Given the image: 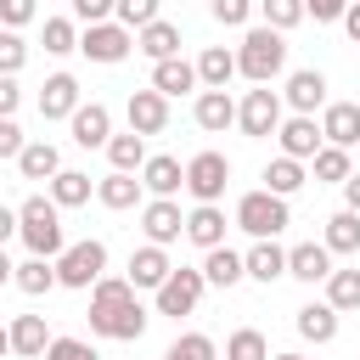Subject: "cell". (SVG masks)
Listing matches in <instances>:
<instances>
[{"label": "cell", "instance_id": "obj_47", "mask_svg": "<svg viewBox=\"0 0 360 360\" xmlns=\"http://www.w3.org/2000/svg\"><path fill=\"white\" fill-rule=\"evenodd\" d=\"M28 17H34V0H0V22H6V34L22 28Z\"/></svg>", "mask_w": 360, "mask_h": 360}, {"label": "cell", "instance_id": "obj_29", "mask_svg": "<svg viewBox=\"0 0 360 360\" xmlns=\"http://www.w3.org/2000/svg\"><path fill=\"white\" fill-rule=\"evenodd\" d=\"M202 281H208V287H236V281H242V253H236V248H208Z\"/></svg>", "mask_w": 360, "mask_h": 360}, {"label": "cell", "instance_id": "obj_45", "mask_svg": "<svg viewBox=\"0 0 360 360\" xmlns=\"http://www.w3.org/2000/svg\"><path fill=\"white\" fill-rule=\"evenodd\" d=\"M73 17H79L84 28H101V22H112V6H107V0H73Z\"/></svg>", "mask_w": 360, "mask_h": 360}, {"label": "cell", "instance_id": "obj_22", "mask_svg": "<svg viewBox=\"0 0 360 360\" xmlns=\"http://www.w3.org/2000/svg\"><path fill=\"white\" fill-rule=\"evenodd\" d=\"M146 90H158L163 101H169V96H186V90H197V68H191L186 56H169V62L152 68V84H146Z\"/></svg>", "mask_w": 360, "mask_h": 360}, {"label": "cell", "instance_id": "obj_15", "mask_svg": "<svg viewBox=\"0 0 360 360\" xmlns=\"http://www.w3.org/2000/svg\"><path fill=\"white\" fill-rule=\"evenodd\" d=\"M79 112V79L73 73H51L39 84V118H73Z\"/></svg>", "mask_w": 360, "mask_h": 360}, {"label": "cell", "instance_id": "obj_43", "mask_svg": "<svg viewBox=\"0 0 360 360\" xmlns=\"http://www.w3.org/2000/svg\"><path fill=\"white\" fill-rule=\"evenodd\" d=\"M28 62V45L22 34H0V79H17V68Z\"/></svg>", "mask_w": 360, "mask_h": 360}, {"label": "cell", "instance_id": "obj_32", "mask_svg": "<svg viewBox=\"0 0 360 360\" xmlns=\"http://www.w3.org/2000/svg\"><path fill=\"white\" fill-rule=\"evenodd\" d=\"M11 281H17L28 298H45V292L56 287V264H51V259H22V264L11 270Z\"/></svg>", "mask_w": 360, "mask_h": 360}, {"label": "cell", "instance_id": "obj_6", "mask_svg": "<svg viewBox=\"0 0 360 360\" xmlns=\"http://www.w3.org/2000/svg\"><path fill=\"white\" fill-rule=\"evenodd\" d=\"M225 180H231V158H225V152H197V158L186 163V191L197 197V208H219Z\"/></svg>", "mask_w": 360, "mask_h": 360}, {"label": "cell", "instance_id": "obj_9", "mask_svg": "<svg viewBox=\"0 0 360 360\" xmlns=\"http://www.w3.org/2000/svg\"><path fill=\"white\" fill-rule=\"evenodd\" d=\"M141 231H146V248H169V242H180V236H186V214H180V202L152 197V202L141 208Z\"/></svg>", "mask_w": 360, "mask_h": 360}, {"label": "cell", "instance_id": "obj_39", "mask_svg": "<svg viewBox=\"0 0 360 360\" xmlns=\"http://www.w3.org/2000/svg\"><path fill=\"white\" fill-rule=\"evenodd\" d=\"M163 360H214V338L208 332H186L163 349Z\"/></svg>", "mask_w": 360, "mask_h": 360}, {"label": "cell", "instance_id": "obj_40", "mask_svg": "<svg viewBox=\"0 0 360 360\" xmlns=\"http://www.w3.org/2000/svg\"><path fill=\"white\" fill-rule=\"evenodd\" d=\"M309 163H315V180H338V186H343V180L354 174V169H349V152H338V146H321Z\"/></svg>", "mask_w": 360, "mask_h": 360}, {"label": "cell", "instance_id": "obj_50", "mask_svg": "<svg viewBox=\"0 0 360 360\" xmlns=\"http://www.w3.org/2000/svg\"><path fill=\"white\" fill-rule=\"evenodd\" d=\"M17 101H22L17 79H0V118H11V112H17Z\"/></svg>", "mask_w": 360, "mask_h": 360}, {"label": "cell", "instance_id": "obj_24", "mask_svg": "<svg viewBox=\"0 0 360 360\" xmlns=\"http://www.w3.org/2000/svg\"><path fill=\"white\" fill-rule=\"evenodd\" d=\"M191 68H197V84H202V90H225V84H231V73H236V51L208 45V51H202Z\"/></svg>", "mask_w": 360, "mask_h": 360}, {"label": "cell", "instance_id": "obj_16", "mask_svg": "<svg viewBox=\"0 0 360 360\" xmlns=\"http://www.w3.org/2000/svg\"><path fill=\"white\" fill-rule=\"evenodd\" d=\"M180 186H186V169H180V158H169V152L146 158V169H141V191H152V197L174 202V191H180Z\"/></svg>", "mask_w": 360, "mask_h": 360}, {"label": "cell", "instance_id": "obj_4", "mask_svg": "<svg viewBox=\"0 0 360 360\" xmlns=\"http://www.w3.org/2000/svg\"><path fill=\"white\" fill-rule=\"evenodd\" d=\"M236 225H242L253 242H276V231H287L292 214H287L281 197H270V191H248V197L236 202Z\"/></svg>", "mask_w": 360, "mask_h": 360}, {"label": "cell", "instance_id": "obj_5", "mask_svg": "<svg viewBox=\"0 0 360 360\" xmlns=\"http://www.w3.org/2000/svg\"><path fill=\"white\" fill-rule=\"evenodd\" d=\"M107 276V242H73V248H62V259H56V287H96Z\"/></svg>", "mask_w": 360, "mask_h": 360}, {"label": "cell", "instance_id": "obj_26", "mask_svg": "<svg viewBox=\"0 0 360 360\" xmlns=\"http://www.w3.org/2000/svg\"><path fill=\"white\" fill-rule=\"evenodd\" d=\"M17 169H22V180H45V186H51V180L62 174V152H56L51 141H28L22 158H17Z\"/></svg>", "mask_w": 360, "mask_h": 360}, {"label": "cell", "instance_id": "obj_19", "mask_svg": "<svg viewBox=\"0 0 360 360\" xmlns=\"http://www.w3.org/2000/svg\"><path fill=\"white\" fill-rule=\"evenodd\" d=\"M6 338H11V354H22V360H45V349H51L45 315H17V321L6 326Z\"/></svg>", "mask_w": 360, "mask_h": 360}, {"label": "cell", "instance_id": "obj_30", "mask_svg": "<svg viewBox=\"0 0 360 360\" xmlns=\"http://www.w3.org/2000/svg\"><path fill=\"white\" fill-rule=\"evenodd\" d=\"M107 163H112V174L146 169V141H141V135H112V141H107Z\"/></svg>", "mask_w": 360, "mask_h": 360}, {"label": "cell", "instance_id": "obj_56", "mask_svg": "<svg viewBox=\"0 0 360 360\" xmlns=\"http://www.w3.org/2000/svg\"><path fill=\"white\" fill-rule=\"evenodd\" d=\"M270 360H304V354H292V349H287V354H270Z\"/></svg>", "mask_w": 360, "mask_h": 360}, {"label": "cell", "instance_id": "obj_35", "mask_svg": "<svg viewBox=\"0 0 360 360\" xmlns=\"http://www.w3.org/2000/svg\"><path fill=\"white\" fill-rule=\"evenodd\" d=\"M326 309H360V270H332L326 276Z\"/></svg>", "mask_w": 360, "mask_h": 360}, {"label": "cell", "instance_id": "obj_14", "mask_svg": "<svg viewBox=\"0 0 360 360\" xmlns=\"http://www.w3.org/2000/svg\"><path fill=\"white\" fill-rule=\"evenodd\" d=\"M276 141H281V158H292V163H304V158H315V152L326 146V141H321V124H315V118H281Z\"/></svg>", "mask_w": 360, "mask_h": 360}, {"label": "cell", "instance_id": "obj_54", "mask_svg": "<svg viewBox=\"0 0 360 360\" xmlns=\"http://www.w3.org/2000/svg\"><path fill=\"white\" fill-rule=\"evenodd\" d=\"M11 270H17V264H11V259H6V248H0V287L11 281Z\"/></svg>", "mask_w": 360, "mask_h": 360}, {"label": "cell", "instance_id": "obj_27", "mask_svg": "<svg viewBox=\"0 0 360 360\" xmlns=\"http://www.w3.org/2000/svg\"><path fill=\"white\" fill-rule=\"evenodd\" d=\"M186 236L208 253V248H225V214L219 208H191L186 214Z\"/></svg>", "mask_w": 360, "mask_h": 360}, {"label": "cell", "instance_id": "obj_18", "mask_svg": "<svg viewBox=\"0 0 360 360\" xmlns=\"http://www.w3.org/2000/svg\"><path fill=\"white\" fill-rule=\"evenodd\" d=\"M68 124H73V141H79V146H107V141H112V112H107L101 101H79V112H73Z\"/></svg>", "mask_w": 360, "mask_h": 360}, {"label": "cell", "instance_id": "obj_36", "mask_svg": "<svg viewBox=\"0 0 360 360\" xmlns=\"http://www.w3.org/2000/svg\"><path fill=\"white\" fill-rule=\"evenodd\" d=\"M298 186H304V163H292V158H276V163L264 169V191H270V197H281V202H287Z\"/></svg>", "mask_w": 360, "mask_h": 360}, {"label": "cell", "instance_id": "obj_42", "mask_svg": "<svg viewBox=\"0 0 360 360\" xmlns=\"http://www.w3.org/2000/svg\"><path fill=\"white\" fill-rule=\"evenodd\" d=\"M45 51H51V56L79 51V34H73V22H68V17H45Z\"/></svg>", "mask_w": 360, "mask_h": 360}, {"label": "cell", "instance_id": "obj_2", "mask_svg": "<svg viewBox=\"0 0 360 360\" xmlns=\"http://www.w3.org/2000/svg\"><path fill=\"white\" fill-rule=\"evenodd\" d=\"M17 236L28 242V259H62V248H68V236H62V208L51 202V197H28L22 208H17Z\"/></svg>", "mask_w": 360, "mask_h": 360}, {"label": "cell", "instance_id": "obj_55", "mask_svg": "<svg viewBox=\"0 0 360 360\" xmlns=\"http://www.w3.org/2000/svg\"><path fill=\"white\" fill-rule=\"evenodd\" d=\"M0 354H11V338H6V326H0Z\"/></svg>", "mask_w": 360, "mask_h": 360}, {"label": "cell", "instance_id": "obj_52", "mask_svg": "<svg viewBox=\"0 0 360 360\" xmlns=\"http://www.w3.org/2000/svg\"><path fill=\"white\" fill-rule=\"evenodd\" d=\"M11 236H17V208H6V202H0V248H6Z\"/></svg>", "mask_w": 360, "mask_h": 360}, {"label": "cell", "instance_id": "obj_34", "mask_svg": "<svg viewBox=\"0 0 360 360\" xmlns=\"http://www.w3.org/2000/svg\"><path fill=\"white\" fill-rule=\"evenodd\" d=\"M96 197H101V208H135L141 202V180L135 174H107V180H96Z\"/></svg>", "mask_w": 360, "mask_h": 360}, {"label": "cell", "instance_id": "obj_1", "mask_svg": "<svg viewBox=\"0 0 360 360\" xmlns=\"http://www.w3.org/2000/svg\"><path fill=\"white\" fill-rule=\"evenodd\" d=\"M90 332L112 338V343H135L146 332V309H141V298L124 276H101L90 287Z\"/></svg>", "mask_w": 360, "mask_h": 360}, {"label": "cell", "instance_id": "obj_10", "mask_svg": "<svg viewBox=\"0 0 360 360\" xmlns=\"http://www.w3.org/2000/svg\"><path fill=\"white\" fill-rule=\"evenodd\" d=\"M79 51L90 56V62H101V68H112V62H124L129 51H135V39L118 28V22H101V28H84V39H79Z\"/></svg>", "mask_w": 360, "mask_h": 360}, {"label": "cell", "instance_id": "obj_23", "mask_svg": "<svg viewBox=\"0 0 360 360\" xmlns=\"http://www.w3.org/2000/svg\"><path fill=\"white\" fill-rule=\"evenodd\" d=\"M135 51H141V56H152V68H158V62H169V56H180V28L158 17L152 28H141V34H135Z\"/></svg>", "mask_w": 360, "mask_h": 360}, {"label": "cell", "instance_id": "obj_31", "mask_svg": "<svg viewBox=\"0 0 360 360\" xmlns=\"http://www.w3.org/2000/svg\"><path fill=\"white\" fill-rule=\"evenodd\" d=\"M90 191H96V186H90L84 169H62V174L51 180V202H56V208H79V202H90Z\"/></svg>", "mask_w": 360, "mask_h": 360}, {"label": "cell", "instance_id": "obj_37", "mask_svg": "<svg viewBox=\"0 0 360 360\" xmlns=\"http://www.w3.org/2000/svg\"><path fill=\"white\" fill-rule=\"evenodd\" d=\"M225 360H270L264 332H259V326H236V332L225 338Z\"/></svg>", "mask_w": 360, "mask_h": 360}, {"label": "cell", "instance_id": "obj_33", "mask_svg": "<svg viewBox=\"0 0 360 360\" xmlns=\"http://www.w3.org/2000/svg\"><path fill=\"white\" fill-rule=\"evenodd\" d=\"M326 253H360V219L349 214V208H338L332 219H326V242H321Z\"/></svg>", "mask_w": 360, "mask_h": 360}, {"label": "cell", "instance_id": "obj_12", "mask_svg": "<svg viewBox=\"0 0 360 360\" xmlns=\"http://www.w3.org/2000/svg\"><path fill=\"white\" fill-rule=\"evenodd\" d=\"M321 141L338 146V152H349L360 141V107L354 101H326L321 107Z\"/></svg>", "mask_w": 360, "mask_h": 360}, {"label": "cell", "instance_id": "obj_46", "mask_svg": "<svg viewBox=\"0 0 360 360\" xmlns=\"http://www.w3.org/2000/svg\"><path fill=\"white\" fill-rule=\"evenodd\" d=\"M253 17V6L248 0H214V22H225V28H242Z\"/></svg>", "mask_w": 360, "mask_h": 360}, {"label": "cell", "instance_id": "obj_28", "mask_svg": "<svg viewBox=\"0 0 360 360\" xmlns=\"http://www.w3.org/2000/svg\"><path fill=\"white\" fill-rule=\"evenodd\" d=\"M292 326H298L304 343H332V338H338V309H326V304H304Z\"/></svg>", "mask_w": 360, "mask_h": 360}, {"label": "cell", "instance_id": "obj_38", "mask_svg": "<svg viewBox=\"0 0 360 360\" xmlns=\"http://www.w3.org/2000/svg\"><path fill=\"white\" fill-rule=\"evenodd\" d=\"M112 17H118V28H124V34H129V28L141 34V28H152V22H158V0H118V6H112Z\"/></svg>", "mask_w": 360, "mask_h": 360}, {"label": "cell", "instance_id": "obj_20", "mask_svg": "<svg viewBox=\"0 0 360 360\" xmlns=\"http://www.w3.org/2000/svg\"><path fill=\"white\" fill-rule=\"evenodd\" d=\"M242 276H253V281H281L287 276V248H276V242H253L248 253H242Z\"/></svg>", "mask_w": 360, "mask_h": 360}, {"label": "cell", "instance_id": "obj_8", "mask_svg": "<svg viewBox=\"0 0 360 360\" xmlns=\"http://www.w3.org/2000/svg\"><path fill=\"white\" fill-rule=\"evenodd\" d=\"M202 287H208V281H202V270H186V264H180V270H169V281L158 287V315H174V321H180V315H191V309H197V298H202Z\"/></svg>", "mask_w": 360, "mask_h": 360}, {"label": "cell", "instance_id": "obj_53", "mask_svg": "<svg viewBox=\"0 0 360 360\" xmlns=\"http://www.w3.org/2000/svg\"><path fill=\"white\" fill-rule=\"evenodd\" d=\"M343 28H349V39L360 45V6H343Z\"/></svg>", "mask_w": 360, "mask_h": 360}, {"label": "cell", "instance_id": "obj_48", "mask_svg": "<svg viewBox=\"0 0 360 360\" xmlns=\"http://www.w3.org/2000/svg\"><path fill=\"white\" fill-rule=\"evenodd\" d=\"M22 129H17V118H0V158H22Z\"/></svg>", "mask_w": 360, "mask_h": 360}, {"label": "cell", "instance_id": "obj_21", "mask_svg": "<svg viewBox=\"0 0 360 360\" xmlns=\"http://www.w3.org/2000/svg\"><path fill=\"white\" fill-rule=\"evenodd\" d=\"M169 270H174V264H169V253H163V248H135V253H129V276H124V281H129V287H152V292H158V287L169 281Z\"/></svg>", "mask_w": 360, "mask_h": 360}, {"label": "cell", "instance_id": "obj_7", "mask_svg": "<svg viewBox=\"0 0 360 360\" xmlns=\"http://www.w3.org/2000/svg\"><path fill=\"white\" fill-rule=\"evenodd\" d=\"M236 124H242V135H253V141L276 135V129H281V96H276L270 84L248 90V96H242V107H236Z\"/></svg>", "mask_w": 360, "mask_h": 360}, {"label": "cell", "instance_id": "obj_44", "mask_svg": "<svg viewBox=\"0 0 360 360\" xmlns=\"http://www.w3.org/2000/svg\"><path fill=\"white\" fill-rule=\"evenodd\" d=\"M45 360H101L84 338H51V349H45Z\"/></svg>", "mask_w": 360, "mask_h": 360}, {"label": "cell", "instance_id": "obj_25", "mask_svg": "<svg viewBox=\"0 0 360 360\" xmlns=\"http://www.w3.org/2000/svg\"><path fill=\"white\" fill-rule=\"evenodd\" d=\"M191 112H197V124H202V129H208V135H225V129H231V124H236V101H231V96H225V90H202V96H197V107H191Z\"/></svg>", "mask_w": 360, "mask_h": 360}, {"label": "cell", "instance_id": "obj_41", "mask_svg": "<svg viewBox=\"0 0 360 360\" xmlns=\"http://www.w3.org/2000/svg\"><path fill=\"white\" fill-rule=\"evenodd\" d=\"M298 17H304V0H264V28L270 34H287Z\"/></svg>", "mask_w": 360, "mask_h": 360}, {"label": "cell", "instance_id": "obj_13", "mask_svg": "<svg viewBox=\"0 0 360 360\" xmlns=\"http://www.w3.org/2000/svg\"><path fill=\"white\" fill-rule=\"evenodd\" d=\"M129 135H163V124H169V101L158 96V90H129Z\"/></svg>", "mask_w": 360, "mask_h": 360}, {"label": "cell", "instance_id": "obj_3", "mask_svg": "<svg viewBox=\"0 0 360 360\" xmlns=\"http://www.w3.org/2000/svg\"><path fill=\"white\" fill-rule=\"evenodd\" d=\"M281 68H287V39L270 28H248V39L236 51V73H248L253 84H270Z\"/></svg>", "mask_w": 360, "mask_h": 360}, {"label": "cell", "instance_id": "obj_11", "mask_svg": "<svg viewBox=\"0 0 360 360\" xmlns=\"http://www.w3.org/2000/svg\"><path fill=\"white\" fill-rule=\"evenodd\" d=\"M281 96H287L292 118H315V107H326V73H321V68H298Z\"/></svg>", "mask_w": 360, "mask_h": 360}, {"label": "cell", "instance_id": "obj_17", "mask_svg": "<svg viewBox=\"0 0 360 360\" xmlns=\"http://www.w3.org/2000/svg\"><path fill=\"white\" fill-rule=\"evenodd\" d=\"M287 276L304 281V287H315V281L332 276V253L321 242H298V248H287Z\"/></svg>", "mask_w": 360, "mask_h": 360}, {"label": "cell", "instance_id": "obj_49", "mask_svg": "<svg viewBox=\"0 0 360 360\" xmlns=\"http://www.w3.org/2000/svg\"><path fill=\"white\" fill-rule=\"evenodd\" d=\"M304 11H309L315 22H343V0H309Z\"/></svg>", "mask_w": 360, "mask_h": 360}, {"label": "cell", "instance_id": "obj_51", "mask_svg": "<svg viewBox=\"0 0 360 360\" xmlns=\"http://www.w3.org/2000/svg\"><path fill=\"white\" fill-rule=\"evenodd\" d=\"M343 208L360 219V174H349V180H343Z\"/></svg>", "mask_w": 360, "mask_h": 360}]
</instances>
